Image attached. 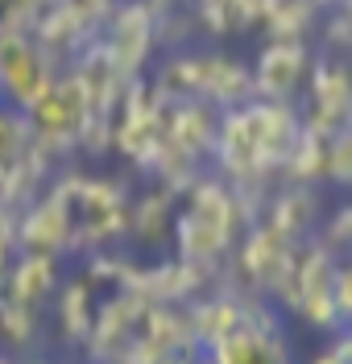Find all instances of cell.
I'll return each instance as SVG.
<instances>
[{"label": "cell", "instance_id": "obj_5", "mask_svg": "<svg viewBox=\"0 0 352 364\" xmlns=\"http://www.w3.org/2000/svg\"><path fill=\"white\" fill-rule=\"evenodd\" d=\"M306 79V50L299 38H278L257 54V67H253V83L257 95L265 100H290L294 91L303 87Z\"/></svg>", "mask_w": 352, "mask_h": 364}, {"label": "cell", "instance_id": "obj_16", "mask_svg": "<svg viewBox=\"0 0 352 364\" xmlns=\"http://www.w3.org/2000/svg\"><path fill=\"white\" fill-rule=\"evenodd\" d=\"M0 364H13V360H4V356H0Z\"/></svg>", "mask_w": 352, "mask_h": 364}, {"label": "cell", "instance_id": "obj_8", "mask_svg": "<svg viewBox=\"0 0 352 364\" xmlns=\"http://www.w3.org/2000/svg\"><path fill=\"white\" fill-rule=\"evenodd\" d=\"M63 327L70 331V340L75 343H83V340H92L95 336V311H92V286L79 277V282H70L67 290H63Z\"/></svg>", "mask_w": 352, "mask_h": 364}, {"label": "cell", "instance_id": "obj_2", "mask_svg": "<svg viewBox=\"0 0 352 364\" xmlns=\"http://www.w3.org/2000/svg\"><path fill=\"white\" fill-rule=\"evenodd\" d=\"M54 79H58V63L33 42L29 29L0 33V87H4V100L13 108L29 112Z\"/></svg>", "mask_w": 352, "mask_h": 364}, {"label": "cell", "instance_id": "obj_4", "mask_svg": "<svg viewBox=\"0 0 352 364\" xmlns=\"http://www.w3.org/2000/svg\"><path fill=\"white\" fill-rule=\"evenodd\" d=\"M154 33H158L154 0H129L108 13V38H100V42L108 46V54L117 58V67L124 75H137L149 46H154Z\"/></svg>", "mask_w": 352, "mask_h": 364}, {"label": "cell", "instance_id": "obj_11", "mask_svg": "<svg viewBox=\"0 0 352 364\" xmlns=\"http://www.w3.org/2000/svg\"><path fill=\"white\" fill-rule=\"evenodd\" d=\"M58 4H63L67 13H75L87 29L104 25V21H108V13H112V0H58Z\"/></svg>", "mask_w": 352, "mask_h": 364}, {"label": "cell", "instance_id": "obj_12", "mask_svg": "<svg viewBox=\"0 0 352 364\" xmlns=\"http://www.w3.org/2000/svg\"><path fill=\"white\" fill-rule=\"evenodd\" d=\"M13 236H17V228H13V211L0 207V277H4V261H9V249H13Z\"/></svg>", "mask_w": 352, "mask_h": 364}, {"label": "cell", "instance_id": "obj_3", "mask_svg": "<svg viewBox=\"0 0 352 364\" xmlns=\"http://www.w3.org/2000/svg\"><path fill=\"white\" fill-rule=\"evenodd\" d=\"M29 129L33 136H42V141H58V145H75L83 129L92 124V95L83 87V79L75 75V70H63L54 83L46 87V95L29 108Z\"/></svg>", "mask_w": 352, "mask_h": 364}, {"label": "cell", "instance_id": "obj_6", "mask_svg": "<svg viewBox=\"0 0 352 364\" xmlns=\"http://www.w3.org/2000/svg\"><path fill=\"white\" fill-rule=\"evenodd\" d=\"M70 236V211L63 203V195H54L46 203H38L21 224V249L33 257H54V252L67 249Z\"/></svg>", "mask_w": 352, "mask_h": 364}, {"label": "cell", "instance_id": "obj_9", "mask_svg": "<svg viewBox=\"0 0 352 364\" xmlns=\"http://www.w3.org/2000/svg\"><path fill=\"white\" fill-rule=\"evenodd\" d=\"M170 228V195H145L133 211V232L145 245H158Z\"/></svg>", "mask_w": 352, "mask_h": 364}, {"label": "cell", "instance_id": "obj_10", "mask_svg": "<svg viewBox=\"0 0 352 364\" xmlns=\"http://www.w3.org/2000/svg\"><path fill=\"white\" fill-rule=\"evenodd\" d=\"M38 13V0H0V33L9 29H29Z\"/></svg>", "mask_w": 352, "mask_h": 364}, {"label": "cell", "instance_id": "obj_13", "mask_svg": "<svg viewBox=\"0 0 352 364\" xmlns=\"http://www.w3.org/2000/svg\"><path fill=\"white\" fill-rule=\"evenodd\" d=\"M336 302H340V315L352 323V265L340 269V277H336Z\"/></svg>", "mask_w": 352, "mask_h": 364}, {"label": "cell", "instance_id": "obj_1", "mask_svg": "<svg viewBox=\"0 0 352 364\" xmlns=\"http://www.w3.org/2000/svg\"><path fill=\"white\" fill-rule=\"evenodd\" d=\"M215 149H220V161L228 174H236V178L257 174L265 166H282L286 158L299 154V120L290 116L282 100L228 108L220 116Z\"/></svg>", "mask_w": 352, "mask_h": 364}, {"label": "cell", "instance_id": "obj_17", "mask_svg": "<svg viewBox=\"0 0 352 364\" xmlns=\"http://www.w3.org/2000/svg\"><path fill=\"white\" fill-rule=\"evenodd\" d=\"M0 100H4V87H0Z\"/></svg>", "mask_w": 352, "mask_h": 364}, {"label": "cell", "instance_id": "obj_7", "mask_svg": "<svg viewBox=\"0 0 352 364\" xmlns=\"http://www.w3.org/2000/svg\"><path fill=\"white\" fill-rule=\"evenodd\" d=\"M50 290H54V257L25 252L17 261V269H9V277H4V294L25 302V306H38Z\"/></svg>", "mask_w": 352, "mask_h": 364}, {"label": "cell", "instance_id": "obj_14", "mask_svg": "<svg viewBox=\"0 0 352 364\" xmlns=\"http://www.w3.org/2000/svg\"><path fill=\"white\" fill-rule=\"evenodd\" d=\"M311 364H348V360H344V352L331 343V348H324V352H319V356H315Z\"/></svg>", "mask_w": 352, "mask_h": 364}, {"label": "cell", "instance_id": "obj_15", "mask_svg": "<svg viewBox=\"0 0 352 364\" xmlns=\"http://www.w3.org/2000/svg\"><path fill=\"white\" fill-rule=\"evenodd\" d=\"M195 364H215V356H211V352H208V356H199V360H195Z\"/></svg>", "mask_w": 352, "mask_h": 364}]
</instances>
